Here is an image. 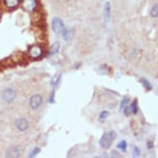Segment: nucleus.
<instances>
[{
  "mask_svg": "<svg viewBox=\"0 0 158 158\" xmlns=\"http://www.w3.org/2000/svg\"><path fill=\"white\" fill-rule=\"evenodd\" d=\"M16 98V92L12 89H5L3 93V99L5 102H12Z\"/></svg>",
  "mask_w": 158,
  "mask_h": 158,
  "instance_id": "obj_4",
  "label": "nucleus"
},
{
  "mask_svg": "<svg viewBox=\"0 0 158 158\" xmlns=\"http://www.w3.org/2000/svg\"><path fill=\"white\" fill-rule=\"evenodd\" d=\"M62 37L66 41H71L75 37V29L74 28H65L62 31Z\"/></svg>",
  "mask_w": 158,
  "mask_h": 158,
  "instance_id": "obj_9",
  "label": "nucleus"
},
{
  "mask_svg": "<svg viewBox=\"0 0 158 158\" xmlns=\"http://www.w3.org/2000/svg\"><path fill=\"white\" fill-rule=\"evenodd\" d=\"M132 156L134 157H138L140 156V150L138 149V147H134V149H133V154Z\"/></svg>",
  "mask_w": 158,
  "mask_h": 158,
  "instance_id": "obj_22",
  "label": "nucleus"
},
{
  "mask_svg": "<svg viewBox=\"0 0 158 158\" xmlns=\"http://www.w3.org/2000/svg\"><path fill=\"white\" fill-rule=\"evenodd\" d=\"M28 54L33 59H37L42 55V49L38 46H32L28 50Z\"/></svg>",
  "mask_w": 158,
  "mask_h": 158,
  "instance_id": "obj_3",
  "label": "nucleus"
},
{
  "mask_svg": "<svg viewBox=\"0 0 158 158\" xmlns=\"http://www.w3.org/2000/svg\"><path fill=\"white\" fill-rule=\"evenodd\" d=\"M52 29L56 34H61L62 31L66 28L64 23L61 18H54L52 20Z\"/></svg>",
  "mask_w": 158,
  "mask_h": 158,
  "instance_id": "obj_2",
  "label": "nucleus"
},
{
  "mask_svg": "<svg viewBox=\"0 0 158 158\" xmlns=\"http://www.w3.org/2000/svg\"><path fill=\"white\" fill-rule=\"evenodd\" d=\"M147 147L149 149H151L152 147H154V144H153V142H151V141H149V142H147Z\"/></svg>",
  "mask_w": 158,
  "mask_h": 158,
  "instance_id": "obj_23",
  "label": "nucleus"
},
{
  "mask_svg": "<svg viewBox=\"0 0 158 158\" xmlns=\"http://www.w3.org/2000/svg\"><path fill=\"white\" fill-rule=\"evenodd\" d=\"M15 126L19 131H25L28 127V122L26 118H18L15 121Z\"/></svg>",
  "mask_w": 158,
  "mask_h": 158,
  "instance_id": "obj_7",
  "label": "nucleus"
},
{
  "mask_svg": "<svg viewBox=\"0 0 158 158\" xmlns=\"http://www.w3.org/2000/svg\"><path fill=\"white\" fill-rule=\"evenodd\" d=\"M40 151H41V149H40L39 147H35L34 150L31 151V154L29 155V157H35V156L37 154V153L40 152Z\"/></svg>",
  "mask_w": 158,
  "mask_h": 158,
  "instance_id": "obj_18",
  "label": "nucleus"
},
{
  "mask_svg": "<svg viewBox=\"0 0 158 158\" xmlns=\"http://www.w3.org/2000/svg\"><path fill=\"white\" fill-rule=\"evenodd\" d=\"M4 4L8 8H14L18 6L19 0H4Z\"/></svg>",
  "mask_w": 158,
  "mask_h": 158,
  "instance_id": "obj_11",
  "label": "nucleus"
},
{
  "mask_svg": "<svg viewBox=\"0 0 158 158\" xmlns=\"http://www.w3.org/2000/svg\"><path fill=\"white\" fill-rule=\"evenodd\" d=\"M61 75H59L57 77L55 78V79H53L52 80V81H51V85H56L60 82V80H61Z\"/></svg>",
  "mask_w": 158,
  "mask_h": 158,
  "instance_id": "obj_19",
  "label": "nucleus"
},
{
  "mask_svg": "<svg viewBox=\"0 0 158 158\" xmlns=\"http://www.w3.org/2000/svg\"><path fill=\"white\" fill-rule=\"evenodd\" d=\"M108 117V111H102L99 115V119H105Z\"/></svg>",
  "mask_w": 158,
  "mask_h": 158,
  "instance_id": "obj_20",
  "label": "nucleus"
},
{
  "mask_svg": "<svg viewBox=\"0 0 158 158\" xmlns=\"http://www.w3.org/2000/svg\"><path fill=\"white\" fill-rule=\"evenodd\" d=\"M157 4H156V5H154L152 8H151V17H153V18H157L158 16V8H157Z\"/></svg>",
  "mask_w": 158,
  "mask_h": 158,
  "instance_id": "obj_15",
  "label": "nucleus"
},
{
  "mask_svg": "<svg viewBox=\"0 0 158 158\" xmlns=\"http://www.w3.org/2000/svg\"><path fill=\"white\" fill-rule=\"evenodd\" d=\"M104 16L105 22L108 23L109 21V18H110V16H111V8H110V4L109 3H107L105 4L104 10Z\"/></svg>",
  "mask_w": 158,
  "mask_h": 158,
  "instance_id": "obj_10",
  "label": "nucleus"
},
{
  "mask_svg": "<svg viewBox=\"0 0 158 158\" xmlns=\"http://www.w3.org/2000/svg\"><path fill=\"white\" fill-rule=\"evenodd\" d=\"M131 110H132V113H133L134 114H136L138 112V101H137V99H135V100L132 102V104H131Z\"/></svg>",
  "mask_w": 158,
  "mask_h": 158,
  "instance_id": "obj_14",
  "label": "nucleus"
},
{
  "mask_svg": "<svg viewBox=\"0 0 158 158\" xmlns=\"http://www.w3.org/2000/svg\"><path fill=\"white\" fill-rule=\"evenodd\" d=\"M37 1L36 0H23L22 6L24 10L27 12H31L37 8Z\"/></svg>",
  "mask_w": 158,
  "mask_h": 158,
  "instance_id": "obj_5",
  "label": "nucleus"
},
{
  "mask_svg": "<svg viewBox=\"0 0 158 158\" xmlns=\"http://www.w3.org/2000/svg\"><path fill=\"white\" fill-rule=\"evenodd\" d=\"M50 103H54V93L51 94V96L50 97V100H49Z\"/></svg>",
  "mask_w": 158,
  "mask_h": 158,
  "instance_id": "obj_24",
  "label": "nucleus"
},
{
  "mask_svg": "<svg viewBox=\"0 0 158 158\" xmlns=\"http://www.w3.org/2000/svg\"><path fill=\"white\" fill-rule=\"evenodd\" d=\"M117 147H118V148H119L121 151H126V150H127V143H126V141H122V142H120V143L118 144Z\"/></svg>",
  "mask_w": 158,
  "mask_h": 158,
  "instance_id": "obj_16",
  "label": "nucleus"
},
{
  "mask_svg": "<svg viewBox=\"0 0 158 158\" xmlns=\"http://www.w3.org/2000/svg\"><path fill=\"white\" fill-rule=\"evenodd\" d=\"M140 81H141V83L143 84V87H144L145 89H147V90L152 89V85H151V83L147 80V79H145V78H141V79H140Z\"/></svg>",
  "mask_w": 158,
  "mask_h": 158,
  "instance_id": "obj_13",
  "label": "nucleus"
},
{
  "mask_svg": "<svg viewBox=\"0 0 158 158\" xmlns=\"http://www.w3.org/2000/svg\"><path fill=\"white\" fill-rule=\"evenodd\" d=\"M128 102H129V99H128V98H127V97H125L124 99H123V101L121 102V104H120V108H119V111H122L123 109H124L126 106L127 105V104H128Z\"/></svg>",
  "mask_w": 158,
  "mask_h": 158,
  "instance_id": "obj_17",
  "label": "nucleus"
},
{
  "mask_svg": "<svg viewBox=\"0 0 158 158\" xmlns=\"http://www.w3.org/2000/svg\"><path fill=\"white\" fill-rule=\"evenodd\" d=\"M59 49H60V43L58 42H56L50 47L49 55L52 56V55H55L56 53H57L58 51H59Z\"/></svg>",
  "mask_w": 158,
  "mask_h": 158,
  "instance_id": "obj_12",
  "label": "nucleus"
},
{
  "mask_svg": "<svg viewBox=\"0 0 158 158\" xmlns=\"http://www.w3.org/2000/svg\"><path fill=\"white\" fill-rule=\"evenodd\" d=\"M42 104V98L41 95L36 94L30 99V106L34 109L38 108Z\"/></svg>",
  "mask_w": 158,
  "mask_h": 158,
  "instance_id": "obj_6",
  "label": "nucleus"
},
{
  "mask_svg": "<svg viewBox=\"0 0 158 158\" xmlns=\"http://www.w3.org/2000/svg\"><path fill=\"white\" fill-rule=\"evenodd\" d=\"M21 153V151L18 147H9L6 151V157H18Z\"/></svg>",
  "mask_w": 158,
  "mask_h": 158,
  "instance_id": "obj_8",
  "label": "nucleus"
},
{
  "mask_svg": "<svg viewBox=\"0 0 158 158\" xmlns=\"http://www.w3.org/2000/svg\"><path fill=\"white\" fill-rule=\"evenodd\" d=\"M124 109V114H125V116L128 117V116L131 115L132 110H131V108H130V107H127V106H126Z\"/></svg>",
  "mask_w": 158,
  "mask_h": 158,
  "instance_id": "obj_21",
  "label": "nucleus"
},
{
  "mask_svg": "<svg viewBox=\"0 0 158 158\" xmlns=\"http://www.w3.org/2000/svg\"><path fill=\"white\" fill-rule=\"evenodd\" d=\"M117 137V133L115 131H109L105 132L104 135L101 137L99 140V144L103 148H109L113 142Z\"/></svg>",
  "mask_w": 158,
  "mask_h": 158,
  "instance_id": "obj_1",
  "label": "nucleus"
}]
</instances>
